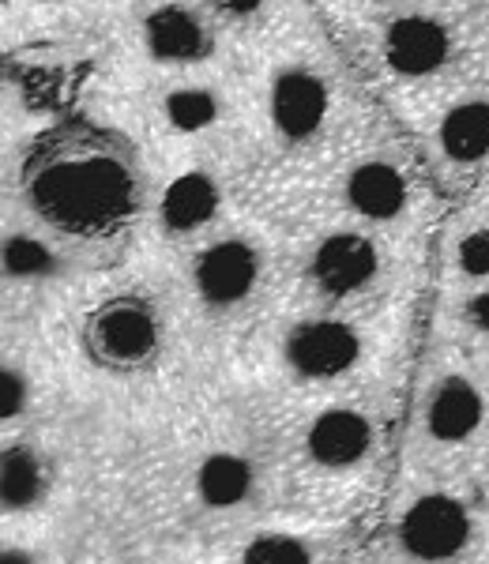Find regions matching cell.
I'll return each mask as SVG.
<instances>
[{"label":"cell","mask_w":489,"mask_h":564,"mask_svg":"<svg viewBox=\"0 0 489 564\" xmlns=\"http://www.w3.org/2000/svg\"><path fill=\"white\" fill-rule=\"evenodd\" d=\"M414 199L419 196H414L411 174L388 154H366L343 174V204L366 223H403L411 215Z\"/></svg>","instance_id":"12"},{"label":"cell","mask_w":489,"mask_h":564,"mask_svg":"<svg viewBox=\"0 0 489 564\" xmlns=\"http://www.w3.org/2000/svg\"><path fill=\"white\" fill-rule=\"evenodd\" d=\"M358 4H388V0H358Z\"/></svg>","instance_id":"24"},{"label":"cell","mask_w":489,"mask_h":564,"mask_svg":"<svg viewBox=\"0 0 489 564\" xmlns=\"http://www.w3.org/2000/svg\"><path fill=\"white\" fill-rule=\"evenodd\" d=\"M366 361V335L343 316H305L279 343V366L297 384L332 388L350 380Z\"/></svg>","instance_id":"7"},{"label":"cell","mask_w":489,"mask_h":564,"mask_svg":"<svg viewBox=\"0 0 489 564\" xmlns=\"http://www.w3.org/2000/svg\"><path fill=\"white\" fill-rule=\"evenodd\" d=\"M222 185L211 170H181L162 185L155 215H159V230L170 241H188L200 238L215 226V218L222 215Z\"/></svg>","instance_id":"13"},{"label":"cell","mask_w":489,"mask_h":564,"mask_svg":"<svg viewBox=\"0 0 489 564\" xmlns=\"http://www.w3.org/2000/svg\"><path fill=\"white\" fill-rule=\"evenodd\" d=\"M464 321H467V327H475L478 335H489V290H478V294L470 297Z\"/></svg>","instance_id":"22"},{"label":"cell","mask_w":489,"mask_h":564,"mask_svg":"<svg viewBox=\"0 0 489 564\" xmlns=\"http://www.w3.org/2000/svg\"><path fill=\"white\" fill-rule=\"evenodd\" d=\"M486 425V391L467 369H448L425 391L422 433L433 448L459 452L482 436Z\"/></svg>","instance_id":"11"},{"label":"cell","mask_w":489,"mask_h":564,"mask_svg":"<svg viewBox=\"0 0 489 564\" xmlns=\"http://www.w3.org/2000/svg\"><path fill=\"white\" fill-rule=\"evenodd\" d=\"M335 113V84L313 61H283L264 84V124L286 148L320 140Z\"/></svg>","instance_id":"5"},{"label":"cell","mask_w":489,"mask_h":564,"mask_svg":"<svg viewBox=\"0 0 489 564\" xmlns=\"http://www.w3.org/2000/svg\"><path fill=\"white\" fill-rule=\"evenodd\" d=\"M61 486L57 459L50 456L45 444L15 441L4 452V470H0V489H4V512L8 516H42L53 505Z\"/></svg>","instance_id":"14"},{"label":"cell","mask_w":489,"mask_h":564,"mask_svg":"<svg viewBox=\"0 0 489 564\" xmlns=\"http://www.w3.org/2000/svg\"><path fill=\"white\" fill-rule=\"evenodd\" d=\"M380 279H384V249L373 234H324L305 257V282L328 305L361 302L380 286Z\"/></svg>","instance_id":"8"},{"label":"cell","mask_w":489,"mask_h":564,"mask_svg":"<svg viewBox=\"0 0 489 564\" xmlns=\"http://www.w3.org/2000/svg\"><path fill=\"white\" fill-rule=\"evenodd\" d=\"M452 263L464 282H489V223H470L456 234Z\"/></svg>","instance_id":"19"},{"label":"cell","mask_w":489,"mask_h":564,"mask_svg":"<svg viewBox=\"0 0 489 564\" xmlns=\"http://www.w3.org/2000/svg\"><path fill=\"white\" fill-rule=\"evenodd\" d=\"M456 61V31L437 12H403L380 34V65L395 79H437Z\"/></svg>","instance_id":"10"},{"label":"cell","mask_w":489,"mask_h":564,"mask_svg":"<svg viewBox=\"0 0 489 564\" xmlns=\"http://www.w3.org/2000/svg\"><path fill=\"white\" fill-rule=\"evenodd\" d=\"M0 388H4V406H0V417L4 425L12 430L20 417L31 414L34 406V377H31V366H20L15 358L4 361V377H0Z\"/></svg>","instance_id":"20"},{"label":"cell","mask_w":489,"mask_h":564,"mask_svg":"<svg viewBox=\"0 0 489 564\" xmlns=\"http://www.w3.org/2000/svg\"><path fill=\"white\" fill-rule=\"evenodd\" d=\"M433 148L456 170L489 162V95H459L433 124Z\"/></svg>","instance_id":"15"},{"label":"cell","mask_w":489,"mask_h":564,"mask_svg":"<svg viewBox=\"0 0 489 564\" xmlns=\"http://www.w3.org/2000/svg\"><path fill=\"white\" fill-rule=\"evenodd\" d=\"M475 505L452 486H422L395 508L392 542L406 564H464L478 545Z\"/></svg>","instance_id":"2"},{"label":"cell","mask_w":489,"mask_h":564,"mask_svg":"<svg viewBox=\"0 0 489 564\" xmlns=\"http://www.w3.org/2000/svg\"><path fill=\"white\" fill-rule=\"evenodd\" d=\"M65 271V249L34 230H8L4 238V275L8 282L42 286Z\"/></svg>","instance_id":"18"},{"label":"cell","mask_w":489,"mask_h":564,"mask_svg":"<svg viewBox=\"0 0 489 564\" xmlns=\"http://www.w3.org/2000/svg\"><path fill=\"white\" fill-rule=\"evenodd\" d=\"M268 279V257L257 238L244 234H222L211 245H204L188 268V286L204 313L230 316L249 308L260 297Z\"/></svg>","instance_id":"6"},{"label":"cell","mask_w":489,"mask_h":564,"mask_svg":"<svg viewBox=\"0 0 489 564\" xmlns=\"http://www.w3.org/2000/svg\"><path fill=\"white\" fill-rule=\"evenodd\" d=\"M166 350V316L143 294H113L84 316V354L113 377H140Z\"/></svg>","instance_id":"3"},{"label":"cell","mask_w":489,"mask_h":564,"mask_svg":"<svg viewBox=\"0 0 489 564\" xmlns=\"http://www.w3.org/2000/svg\"><path fill=\"white\" fill-rule=\"evenodd\" d=\"M207 12L219 15L226 23H238V26H252L260 23L271 12V0H204Z\"/></svg>","instance_id":"21"},{"label":"cell","mask_w":489,"mask_h":564,"mask_svg":"<svg viewBox=\"0 0 489 564\" xmlns=\"http://www.w3.org/2000/svg\"><path fill=\"white\" fill-rule=\"evenodd\" d=\"M174 489L188 497V516L211 523H249L252 512L264 505L268 470L257 452L241 444H211L196 452L185 478Z\"/></svg>","instance_id":"4"},{"label":"cell","mask_w":489,"mask_h":564,"mask_svg":"<svg viewBox=\"0 0 489 564\" xmlns=\"http://www.w3.org/2000/svg\"><path fill=\"white\" fill-rule=\"evenodd\" d=\"M132 39L140 53L155 65L166 68H193L215 57L219 31L207 12V4L193 0H151L140 15H135Z\"/></svg>","instance_id":"9"},{"label":"cell","mask_w":489,"mask_h":564,"mask_svg":"<svg viewBox=\"0 0 489 564\" xmlns=\"http://www.w3.org/2000/svg\"><path fill=\"white\" fill-rule=\"evenodd\" d=\"M0 564H45V557L34 550L31 542H8L4 545V561Z\"/></svg>","instance_id":"23"},{"label":"cell","mask_w":489,"mask_h":564,"mask_svg":"<svg viewBox=\"0 0 489 564\" xmlns=\"http://www.w3.org/2000/svg\"><path fill=\"white\" fill-rule=\"evenodd\" d=\"M226 98L211 84H177L159 98V124L177 140L215 135L226 124Z\"/></svg>","instance_id":"16"},{"label":"cell","mask_w":489,"mask_h":564,"mask_svg":"<svg viewBox=\"0 0 489 564\" xmlns=\"http://www.w3.org/2000/svg\"><path fill=\"white\" fill-rule=\"evenodd\" d=\"M294 467L320 486L339 489L373 470L380 456V425L366 406L324 403L305 417L294 436Z\"/></svg>","instance_id":"1"},{"label":"cell","mask_w":489,"mask_h":564,"mask_svg":"<svg viewBox=\"0 0 489 564\" xmlns=\"http://www.w3.org/2000/svg\"><path fill=\"white\" fill-rule=\"evenodd\" d=\"M226 564H335L324 539L290 527H260L230 550Z\"/></svg>","instance_id":"17"}]
</instances>
